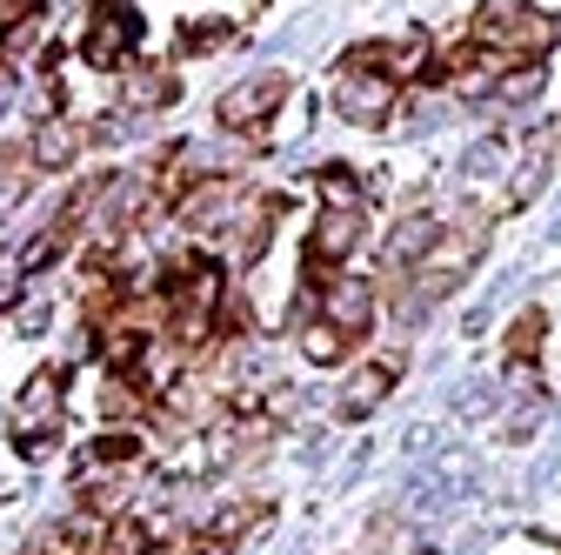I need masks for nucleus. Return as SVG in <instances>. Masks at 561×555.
I'll use <instances>...</instances> for the list:
<instances>
[{
  "instance_id": "4",
  "label": "nucleus",
  "mask_w": 561,
  "mask_h": 555,
  "mask_svg": "<svg viewBox=\"0 0 561 555\" xmlns=\"http://www.w3.org/2000/svg\"><path fill=\"white\" fill-rule=\"evenodd\" d=\"M368 241V207H321V222L308 235V261H314V282L334 274L341 261H355V248Z\"/></svg>"
},
{
  "instance_id": "8",
  "label": "nucleus",
  "mask_w": 561,
  "mask_h": 555,
  "mask_svg": "<svg viewBox=\"0 0 561 555\" xmlns=\"http://www.w3.org/2000/svg\"><path fill=\"white\" fill-rule=\"evenodd\" d=\"M442 228H448L442 215H401L394 235H388V248H381V268L388 274H408L414 261H428V248L442 241Z\"/></svg>"
},
{
  "instance_id": "17",
  "label": "nucleus",
  "mask_w": 561,
  "mask_h": 555,
  "mask_svg": "<svg viewBox=\"0 0 561 555\" xmlns=\"http://www.w3.org/2000/svg\"><path fill=\"white\" fill-rule=\"evenodd\" d=\"M140 462V435H94L81 468H134Z\"/></svg>"
},
{
  "instance_id": "2",
  "label": "nucleus",
  "mask_w": 561,
  "mask_h": 555,
  "mask_svg": "<svg viewBox=\"0 0 561 555\" xmlns=\"http://www.w3.org/2000/svg\"><path fill=\"white\" fill-rule=\"evenodd\" d=\"M248 201H254V194H248L234 174H201V181L174 201V222H181L187 235H201V241H221Z\"/></svg>"
},
{
  "instance_id": "20",
  "label": "nucleus",
  "mask_w": 561,
  "mask_h": 555,
  "mask_svg": "<svg viewBox=\"0 0 561 555\" xmlns=\"http://www.w3.org/2000/svg\"><path fill=\"white\" fill-rule=\"evenodd\" d=\"M54 442H60V429H21V435H14V449H21L27 462H41V455H54Z\"/></svg>"
},
{
  "instance_id": "7",
  "label": "nucleus",
  "mask_w": 561,
  "mask_h": 555,
  "mask_svg": "<svg viewBox=\"0 0 561 555\" xmlns=\"http://www.w3.org/2000/svg\"><path fill=\"white\" fill-rule=\"evenodd\" d=\"M280 101H288V75H254V81L221 94V127L228 134H254V127H267V114Z\"/></svg>"
},
{
  "instance_id": "24",
  "label": "nucleus",
  "mask_w": 561,
  "mask_h": 555,
  "mask_svg": "<svg viewBox=\"0 0 561 555\" xmlns=\"http://www.w3.org/2000/svg\"><path fill=\"white\" fill-rule=\"evenodd\" d=\"M21 14H27V0H0V27H14Z\"/></svg>"
},
{
  "instance_id": "19",
  "label": "nucleus",
  "mask_w": 561,
  "mask_h": 555,
  "mask_svg": "<svg viewBox=\"0 0 561 555\" xmlns=\"http://www.w3.org/2000/svg\"><path fill=\"white\" fill-rule=\"evenodd\" d=\"M27 188H34V161L27 155H0V215H14Z\"/></svg>"
},
{
  "instance_id": "22",
  "label": "nucleus",
  "mask_w": 561,
  "mask_h": 555,
  "mask_svg": "<svg viewBox=\"0 0 561 555\" xmlns=\"http://www.w3.org/2000/svg\"><path fill=\"white\" fill-rule=\"evenodd\" d=\"M107 415H140V395L127 388V375H121V382L107 388Z\"/></svg>"
},
{
  "instance_id": "23",
  "label": "nucleus",
  "mask_w": 561,
  "mask_h": 555,
  "mask_svg": "<svg viewBox=\"0 0 561 555\" xmlns=\"http://www.w3.org/2000/svg\"><path fill=\"white\" fill-rule=\"evenodd\" d=\"M14 101H21V75H14V67H0V121H8Z\"/></svg>"
},
{
  "instance_id": "13",
  "label": "nucleus",
  "mask_w": 561,
  "mask_h": 555,
  "mask_svg": "<svg viewBox=\"0 0 561 555\" xmlns=\"http://www.w3.org/2000/svg\"><path fill=\"white\" fill-rule=\"evenodd\" d=\"M541 341H548V315H541V308H522L515 328H508V369H535Z\"/></svg>"
},
{
  "instance_id": "6",
  "label": "nucleus",
  "mask_w": 561,
  "mask_h": 555,
  "mask_svg": "<svg viewBox=\"0 0 561 555\" xmlns=\"http://www.w3.org/2000/svg\"><path fill=\"white\" fill-rule=\"evenodd\" d=\"M314 308H321V321L347 328L355 341L375 328V288L355 282V274H321V282H314Z\"/></svg>"
},
{
  "instance_id": "21",
  "label": "nucleus",
  "mask_w": 561,
  "mask_h": 555,
  "mask_svg": "<svg viewBox=\"0 0 561 555\" xmlns=\"http://www.w3.org/2000/svg\"><path fill=\"white\" fill-rule=\"evenodd\" d=\"M14 328H21V335H41V328H47V302H41V295H34V302H21Z\"/></svg>"
},
{
  "instance_id": "5",
  "label": "nucleus",
  "mask_w": 561,
  "mask_h": 555,
  "mask_svg": "<svg viewBox=\"0 0 561 555\" xmlns=\"http://www.w3.org/2000/svg\"><path fill=\"white\" fill-rule=\"evenodd\" d=\"M334 107L355 127H388L394 121V81L388 75H362V67H341L334 75Z\"/></svg>"
},
{
  "instance_id": "14",
  "label": "nucleus",
  "mask_w": 561,
  "mask_h": 555,
  "mask_svg": "<svg viewBox=\"0 0 561 555\" xmlns=\"http://www.w3.org/2000/svg\"><path fill=\"white\" fill-rule=\"evenodd\" d=\"M314 188H321V207H368V188L355 181V168H341V161H328L314 174Z\"/></svg>"
},
{
  "instance_id": "16",
  "label": "nucleus",
  "mask_w": 561,
  "mask_h": 555,
  "mask_svg": "<svg viewBox=\"0 0 561 555\" xmlns=\"http://www.w3.org/2000/svg\"><path fill=\"white\" fill-rule=\"evenodd\" d=\"M375 555H428V535L414 522H401V516H381L375 522Z\"/></svg>"
},
{
  "instance_id": "11",
  "label": "nucleus",
  "mask_w": 561,
  "mask_h": 555,
  "mask_svg": "<svg viewBox=\"0 0 561 555\" xmlns=\"http://www.w3.org/2000/svg\"><path fill=\"white\" fill-rule=\"evenodd\" d=\"M295 341H301V362H314V369H334V362H347V349H355V335L321 321V315L295 321Z\"/></svg>"
},
{
  "instance_id": "9",
  "label": "nucleus",
  "mask_w": 561,
  "mask_h": 555,
  "mask_svg": "<svg viewBox=\"0 0 561 555\" xmlns=\"http://www.w3.org/2000/svg\"><path fill=\"white\" fill-rule=\"evenodd\" d=\"M27 161H34V168H47V174H60V168H75V161H81V127L67 121V114H47V121H34V141H27Z\"/></svg>"
},
{
  "instance_id": "15",
  "label": "nucleus",
  "mask_w": 561,
  "mask_h": 555,
  "mask_svg": "<svg viewBox=\"0 0 561 555\" xmlns=\"http://www.w3.org/2000/svg\"><path fill=\"white\" fill-rule=\"evenodd\" d=\"M168 101H174V75H168V67H148V75L127 81V107H140V114H161Z\"/></svg>"
},
{
  "instance_id": "12",
  "label": "nucleus",
  "mask_w": 561,
  "mask_h": 555,
  "mask_svg": "<svg viewBox=\"0 0 561 555\" xmlns=\"http://www.w3.org/2000/svg\"><path fill=\"white\" fill-rule=\"evenodd\" d=\"M388 395H394V362H368V369H355V382L341 388V408L347 415H375Z\"/></svg>"
},
{
  "instance_id": "18",
  "label": "nucleus",
  "mask_w": 561,
  "mask_h": 555,
  "mask_svg": "<svg viewBox=\"0 0 561 555\" xmlns=\"http://www.w3.org/2000/svg\"><path fill=\"white\" fill-rule=\"evenodd\" d=\"M234 41H241L234 21H187V27H181V47H187V54H221V47H234Z\"/></svg>"
},
{
  "instance_id": "3",
  "label": "nucleus",
  "mask_w": 561,
  "mask_h": 555,
  "mask_svg": "<svg viewBox=\"0 0 561 555\" xmlns=\"http://www.w3.org/2000/svg\"><path fill=\"white\" fill-rule=\"evenodd\" d=\"M134 41H140V21H134V8H127V0H101V8L88 14L81 54H88V67H101V75H114V67H127Z\"/></svg>"
},
{
  "instance_id": "1",
  "label": "nucleus",
  "mask_w": 561,
  "mask_h": 555,
  "mask_svg": "<svg viewBox=\"0 0 561 555\" xmlns=\"http://www.w3.org/2000/svg\"><path fill=\"white\" fill-rule=\"evenodd\" d=\"M561 41V21L541 14L535 0H481L468 21V47H481L495 67H528L548 60V47Z\"/></svg>"
},
{
  "instance_id": "10",
  "label": "nucleus",
  "mask_w": 561,
  "mask_h": 555,
  "mask_svg": "<svg viewBox=\"0 0 561 555\" xmlns=\"http://www.w3.org/2000/svg\"><path fill=\"white\" fill-rule=\"evenodd\" d=\"M60 401H67V375L41 369L21 395H14V422L21 429H60Z\"/></svg>"
}]
</instances>
